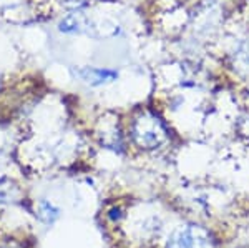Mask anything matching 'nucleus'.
I'll return each instance as SVG.
<instances>
[{
  "mask_svg": "<svg viewBox=\"0 0 249 248\" xmlns=\"http://www.w3.org/2000/svg\"><path fill=\"white\" fill-rule=\"evenodd\" d=\"M77 75L82 82H85L90 87H103L118 78V74L115 70L100 69V67H82L77 72Z\"/></svg>",
  "mask_w": 249,
  "mask_h": 248,
  "instance_id": "nucleus-1",
  "label": "nucleus"
},
{
  "mask_svg": "<svg viewBox=\"0 0 249 248\" xmlns=\"http://www.w3.org/2000/svg\"><path fill=\"white\" fill-rule=\"evenodd\" d=\"M58 29L63 34H90V30L93 29V23L83 12L75 10L68 14L65 19H62V22L58 23Z\"/></svg>",
  "mask_w": 249,
  "mask_h": 248,
  "instance_id": "nucleus-2",
  "label": "nucleus"
},
{
  "mask_svg": "<svg viewBox=\"0 0 249 248\" xmlns=\"http://www.w3.org/2000/svg\"><path fill=\"white\" fill-rule=\"evenodd\" d=\"M155 120L153 118H140L135 125V137L142 145L144 147H153L155 143H158L160 134L158 127L155 129Z\"/></svg>",
  "mask_w": 249,
  "mask_h": 248,
  "instance_id": "nucleus-3",
  "label": "nucleus"
},
{
  "mask_svg": "<svg viewBox=\"0 0 249 248\" xmlns=\"http://www.w3.org/2000/svg\"><path fill=\"white\" fill-rule=\"evenodd\" d=\"M22 198V190L14 180L0 178V203H15Z\"/></svg>",
  "mask_w": 249,
  "mask_h": 248,
  "instance_id": "nucleus-4",
  "label": "nucleus"
},
{
  "mask_svg": "<svg viewBox=\"0 0 249 248\" xmlns=\"http://www.w3.org/2000/svg\"><path fill=\"white\" fill-rule=\"evenodd\" d=\"M58 209L55 205H52L50 202H40L38 205V217L42 220L43 223H48V225H52V223L55 222V220L58 218Z\"/></svg>",
  "mask_w": 249,
  "mask_h": 248,
  "instance_id": "nucleus-5",
  "label": "nucleus"
},
{
  "mask_svg": "<svg viewBox=\"0 0 249 248\" xmlns=\"http://www.w3.org/2000/svg\"><path fill=\"white\" fill-rule=\"evenodd\" d=\"M62 2L65 3L67 7H70V9H78L83 3H87L88 0H62Z\"/></svg>",
  "mask_w": 249,
  "mask_h": 248,
  "instance_id": "nucleus-6",
  "label": "nucleus"
}]
</instances>
